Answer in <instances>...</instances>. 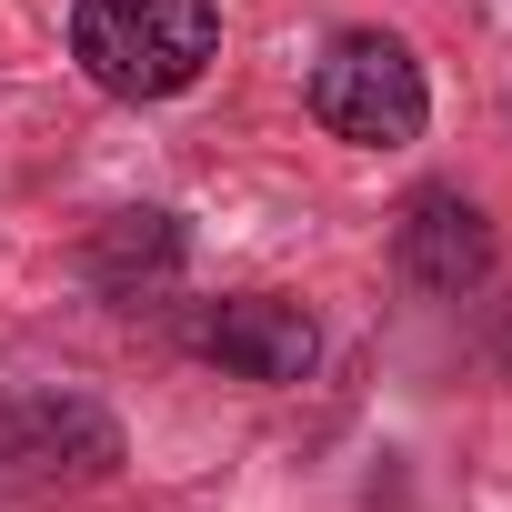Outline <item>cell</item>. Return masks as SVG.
Segmentation results:
<instances>
[{
  "mask_svg": "<svg viewBox=\"0 0 512 512\" xmlns=\"http://www.w3.org/2000/svg\"><path fill=\"white\" fill-rule=\"evenodd\" d=\"M221 11L211 0H81L71 11V61L111 101H171L211 71Z\"/></svg>",
  "mask_w": 512,
  "mask_h": 512,
  "instance_id": "obj_1",
  "label": "cell"
},
{
  "mask_svg": "<svg viewBox=\"0 0 512 512\" xmlns=\"http://www.w3.org/2000/svg\"><path fill=\"white\" fill-rule=\"evenodd\" d=\"M422 111H432L422 61H412L392 31H342V41L312 61V121H322L332 141H352V151H402V141H422Z\"/></svg>",
  "mask_w": 512,
  "mask_h": 512,
  "instance_id": "obj_2",
  "label": "cell"
},
{
  "mask_svg": "<svg viewBox=\"0 0 512 512\" xmlns=\"http://www.w3.org/2000/svg\"><path fill=\"white\" fill-rule=\"evenodd\" d=\"M0 462L31 482H101L121 462V422L81 392H11L0 402Z\"/></svg>",
  "mask_w": 512,
  "mask_h": 512,
  "instance_id": "obj_3",
  "label": "cell"
},
{
  "mask_svg": "<svg viewBox=\"0 0 512 512\" xmlns=\"http://www.w3.org/2000/svg\"><path fill=\"white\" fill-rule=\"evenodd\" d=\"M201 362H221L231 382H302L322 362V332L282 292H241V302L201 312Z\"/></svg>",
  "mask_w": 512,
  "mask_h": 512,
  "instance_id": "obj_4",
  "label": "cell"
},
{
  "mask_svg": "<svg viewBox=\"0 0 512 512\" xmlns=\"http://www.w3.org/2000/svg\"><path fill=\"white\" fill-rule=\"evenodd\" d=\"M392 251H402V272H412L422 292H472V282L492 272V221H482L462 191H412Z\"/></svg>",
  "mask_w": 512,
  "mask_h": 512,
  "instance_id": "obj_5",
  "label": "cell"
},
{
  "mask_svg": "<svg viewBox=\"0 0 512 512\" xmlns=\"http://www.w3.org/2000/svg\"><path fill=\"white\" fill-rule=\"evenodd\" d=\"M91 282L111 302H141L161 282H181V221L171 211H121L101 241H91Z\"/></svg>",
  "mask_w": 512,
  "mask_h": 512,
  "instance_id": "obj_6",
  "label": "cell"
}]
</instances>
